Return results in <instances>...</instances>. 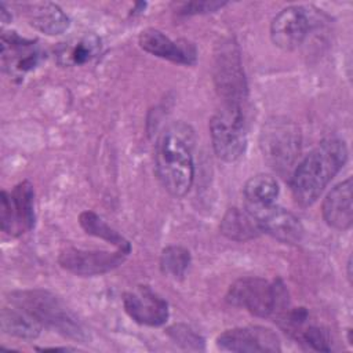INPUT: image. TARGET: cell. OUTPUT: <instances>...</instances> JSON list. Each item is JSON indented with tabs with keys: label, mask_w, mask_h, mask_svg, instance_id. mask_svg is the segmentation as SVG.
<instances>
[{
	"label": "cell",
	"mask_w": 353,
	"mask_h": 353,
	"mask_svg": "<svg viewBox=\"0 0 353 353\" xmlns=\"http://www.w3.org/2000/svg\"><path fill=\"white\" fill-rule=\"evenodd\" d=\"M280 188L276 181L269 174H256L251 176L243 188V194L245 197V205H266L274 203L279 196Z\"/></svg>",
	"instance_id": "21"
},
{
	"label": "cell",
	"mask_w": 353,
	"mask_h": 353,
	"mask_svg": "<svg viewBox=\"0 0 353 353\" xmlns=\"http://www.w3.org/2000/svg\"><path fill=\"white\" fill-rule=\"evenodd\" d=\"M8 302L36 319L43 327L79 342H85L88 334L77 316L57 295L47 290H18L8 294Z\"/></svg>",
	"instance_id": "3"
},
{
	"label": "cell",
	"mask_w": 353,
	"mask_h": 353,
	"mask_svg": "<svg viewBox=\"0 0 353 353\" xmlns=\"http://www.w3.org/2000/svg\"><path fill=\"white\" fill-rule=\"evenodd\" d=\"M347 161L346 143L336 138L320 142L295 167L290 186L295 203L312 205Z\"/></svg>",
	"instance_id": "2"
},
{
	"label": "cell",
	"mask_w": 353,
	"mask_h": 353,
	"mask_svg": "<svg viewBox=\"0 0 353 353\" xmlns=\"http://www.w3.org/2000/svg\"><path fill=\"white\" fill-rule=\"evenodd\" d=\"M259 146L269 167L279 174H287L301 153V131L290 119H269L261 130Z\"/></svg>",
	"instance_id": "5"
},
{
	"label": "cell",
	"mask_w": 353,
	"mask_h": 353,
	"mask_svg": "<svg viewBox=\"0 0 353 353\" xmlns=\"http://www.w3.org/2000/svg\"><path fill=\"white\" fill-rule=\"evenodd\" d=\"M214 83L223 103L243 105L247 98V81L241 55L234 39L218 44L214 59Z\"/></svg>",
	"instance_id": "7"
},
{
	"label": "cell",
	"mask_w": 353,
	"mask_h": 353,
	"mask_svg": "<svg viewBox=\"0 0 353 353\" xmlns=\"http://www.w3.org/2000/svg\"><path fill=\"white\" fill-rule=\"evenodd\" d=\"M312 18L305 7L290 6L283 8L270 23L273 44L284 51L298 48L312 29Z\"/></svg>",
	"instance_id": "12"
},
{
	"label": "cell",
	"mask_w": 353,
	"mask_h": 353,
	"mask_svg": "<svg viewBox=\"0 0 353 353\" xmlns=\"http://www.w3.org/2000/svg\"><path fill=\"white\" fill-rule=\"evenodd\" d=\"M210 137L215 154L228 163L239 160L247 148V121L243 105L222 103L210 119Z\"/></svg>",
	"instance_id": "6"
},
{
	"label": "cell",
	"mask_w": 353,
	"mask_h": 353,
	"mask_svg": "<svg viewBox=\"0 0 353 353\" xmlns=\"http://www.w3.org/2000/svg\"><path fill=\"white\" fill-rule=\"evenodd\" d=\"M190 252L181 245H168L160 254V270L164 276L182 280L190 265Z\"/></svg>",
	"instance_id": "23"
},
{
	"label": "cell",
	"mask_w": 353,
	"mask_h": 353,
	"mask_svg": "<svg viewBox=\"0 0 353 353\" xmlns=\"http://www.w3.org/2000/svg\"><path fill=\"white\" fill-rule=\"evenodd\" d=\"M167 335L185 350H204V338L186 324H174L167 328Z\"/></svg>",
	"instance_id": "25"
},
{
	"label": "cell",
	"mask_w": 353,
	"mask_h": 353,
	"mask_svg": "<svg viewBox=\"0 0 353 353\" xmlns=\"http://www.w3.org/2000/svg\"><path fill=\"white\" fill-rule=\"evenodd\" d=\"M256 218L262 233L284 244H298L303 237V226L298 216L288 210L272 203L266 205H245Z\"/></svg>",
	"instance_id": "11"
},
{
	"label": "cell",
	"mask_w": 353,
	"mask_h": 353,
	"mask_svg": "<svg viewBox=\"0 0 353 353\" xmlns=\"http://www.w3.org/2000/svg\"><path fill=\"white\" fill-rule=\"evenodd\" d=\"M0 41L3 72L15 81H22L44 59L46 54L37 40L22 37L17 32H3Z\"/></svg>",
	"instance_id": "9"
},
{
	"label": "cell",
	"mask_w": 353,
	"mask_h": 353,
	"mask_svg": "<svg viewBox=\"0 0 353 353\" xmlns=\"http://www.w3.org/2000/svg\"><path fill=\"white\" fill-rule=\"evenodd\" d=\"M123 306L135 323L148 327H160L167 323L170 316L167 301L149 285H138L124 292Z\"/></svg>",
	"instance_id": "13"
},
{
	"label": "cell",
	"mask_w": 353,
	"mask_h": 353,
	"mask_svg": "<svg viewBox=\"0 0 353 353\" xmlns=\"http://www.w3.org/2000/svg\"><path fill=\"white\" fill-rule=\"evenodd\" d=\"M0 324L4 334L21 339H36L43 328V325L36 319L15 306L3 307L0 314Z\"/></svg>",
	"instance_id": "20"
},
{
	"label": "cell",
	"mask_w": 353,
	"mask_h": 353,
	"mask_svg": "<svg viewBox=\"0 0 353 353\" xmlns=\"http://www.w3.org/2000/svg\"><path fill=\"white\" fill-rule=\"evenodd\" d=\"M36 222L34 189L29 181L17 183L11 192L0 194V228L10 237L30 232Z\"/></svg>",
	"instance_id": "8"
},
{
	"label": "cell",
	"mask_w": 353,
	"mask_h": 353,
	"mask_svg": "<svg viewBox=\"0 0 353 353\" xmlns=\"http://www.w3.org/2000/svg\"><path fill=\"white\" fill-rule=\"evenodd\" d=\"M226 6L222 1H188L182 3L176 7V12L181 15H197V14H208L215 12L219 8Z\"/></svg>",
	"instance_id": "26"
},
{
	"label": "cell",
	"mask_w": 353,
	"mask_h": 353,
	"mask_svg": "<svg viewBox=\"0 0 353 353\" xmlns=\"http://www.w3.org/2000/svg\"><path fill=\"white\" fill-rule=\"evenodd\" d=\"M79 223L87 234L98 237L101 240L108 241L119 250H124L131 252V244L127 239H124L117 230H114L110 225H108L98 214L94 211H83L79 216Z\"/></svg>",
	"instance_id": "22"
},
{
	"label": "cell",
	"mask_w": 353,
	"mask_h": 353,
	"mask_svg": "<svg viewBox=\"0 0 353 353\" xmlns=\"http://www.w3.org/2000/svg\"><path fill=\"white\" fill-rule=\"evenodd\" d=\"M194 131L183 121L168 124L154 146V171L161 186L174 197L189 193L194 179Z\"/></svg>",
	"instance_id": "1"
},
{
	"label": "cell",
	"mask_w": 353,
	"mask_h": 353,
	"mask_svg": "<svg viewBox=\"0 0 353 353\" xmlns=\"http://www.w3.org/2000/svg\"><path fill=\"white\" fill-rule=\"evenodd\" d=\"M352 189V178H347L335 185L323 200V218L328 226L336 230H347L353 223Z\"/></svg>",
	"instance_id": "16"
},
{
	"label": "cell",
	"mask_w": 353,
	"mask_h": 353,
	"mask_svg": "<svg viewBox=\"0 0 353 353\" xmlns=\"http://www.w3.org/2000/svg\"><path fill=\"white\" fill-rule=\"evenodd\" d=\"M128 251L116 248L114 251L106 250H81L76 247H66L61 251L58 262L65 270L77 276H99L119 268Z\"/></svg>",
	"instance_id": "10"
},
{
	"label": "cell",
	"mask_w": 353,
	"mask_h": 353,
	"mask_svg": "<svg viewBox=\"0 0 353 353\" xmlns=\"http://www.w3.org/2000/svg\"><path fill=\"white\" fill-rule=\"evenodd\" d=\"M216 346L221 350L237 353L254 352H280L279 336L266 327L248 325L226 330L216 338Z\"/></svg>",
	"instance_id": "14"
},
{
	"label": "cell",
	"mask_w": 353,
	"mask_h": 353,
	"mask_svg": "<svg viewBox=\"0 0 353 353\" xmlns=\"http://www.w3.org/2000/svg\"><path fill=\"white\" fill-rule=\"evenodd\" d=\"M228 303L245 309L256 317H269L288 306V291L281 280L262 277L237 279L226 292Z\"/></svg>",
	"instance_id": "4"
},
{
	"label": "cell",
	"mask_w": 353,
	"mask_h": 353,
	"mask_svg": "<svg viewBox=\"0 0 353 353\" xmlns=\"http://www.w3.org/2000/svg\"><path fill=\"white\" fill-rule=\"evenodd\" d=\"M139 47L146 52L181 65H194L197 61V50L188 40H172L161 30L149 28L141 32L138 37Z\"/></svg>",
	"instance_id": "15"
},
{
	"label": "cell",
	"mask_w": 353,
	"mask_h": 353,
	"mask_svg": "<svg viewBox=\"0 0 353 353\" xmlns=\"http://www.w3.org/2000/svg\"><path fill=\"white\" fill-rule=\"evenodd\" d=\"M350 268H352V261H350V258H349V261H347V277H349V280L352 279V273H350Z\"/></svg>",
	"instance_id": "27"
},
{
	"label": "cell",
	"mask_w": 353,
	"mask_h": 353,
	"mask_svg": "<svg viewBox=\"0 0 353 353\" xmlns=\"http://www.w3.org/2000/svg\"><path fill=\"white\" fill-rule=\"evenodd\" d=\"M29 23L39 32L55 36L63 33L69 28V18L62 8L55 3H39L29 7L28 12Z\"/></svg>",
	"instance_id": "19"
},
{
	"label": "cell",
	"mask_w": 353,
	"mask_h": 353,
	"mask_svg": "<svg viewBox=\"0 0 353 353\" xmlns=\"http://www.w3.org/2000/svg\"><path fill=\"white\" fill-rule=\"evenodd\" d=\"M221 233L233 241L244 243L254 240L262 234V229L256 218L245 208L232 207L226 210L219 223Z\"/></svg>",
	"instance_id": "18"
},
{
	"label": "cell",
	"mask_w": 353,
	"mask_h": 353,
	"mask_svg": "<svg viewBox=\"0 0 353 353\" xmlns=\"http://www.w3.org/2000/svg\"><path fill=\"white\" fill-rule=\"evenodd\" d=\"M296 342L303 345L307 349L317 352H330L331 350V338L327 330L319 325L306 324L298 335L294 338Z\"/></svg>",
	"instance_id": "24"
},
{
	"label": "cell",
	"mask_w": 353,
	"mask_h": 353,
	"mask_svg": "<svg viewBox=\"0 0 353 353\" xmlns=\"http://www.w3.org/2000/svg\"><path fill=\"white\" fill-rule=\"evenodd\" d=\"M101 51V39L97 34L87 33L59 43L55 48L57 63L65 68L80 66L90 62Z\"/></svg>",
	"instance_id": "17"
}]
</instances>
